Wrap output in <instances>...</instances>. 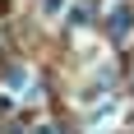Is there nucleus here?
Segmentation results:
<instances>
[{
	"label": "nucleus",
	"instance_id": "2",
	"mask_svg": "<svg viewBox=\"0 0 134 134\" xmlns=\"http://www.w3.org/2000/svg\"><path fill=\"white\" fill-rule=\"evenodd\" d=\"M28 83V69H9V74H5V88H23Z\"/></svg>",
	"mask_w": 134,
	"mask_h": 134
},
{
	"label": "nucleus",
	"instance_id": "4",
	"mask_svg": "<svg viewBox=\"0 0 134 134\" xmlns=\"http://www.w3.org/2000/svg\"><path fill=\"white\" fill-rule=\"evenodd\" d=\"M37 134H60V130H55V125H37Z\"/></svg>",
	"mask_w": 134,
	"mask_h": 134
},
{
	"label": "nucleus",
	"instance_id": "1",
	"mask_svg": "<svg viewBox=\"0 0 134 134\" xmlns=\"http://www.w3.org/2000/svg\"><path fill=\"white\" fill-rule=\"evenodd\" d=\"M111 32H116V37H125V32H130V5L111 9Z\"/></svg>",
	"mask_w": 134,
	"mask_h": 134
},
{
	"label": "nucleus",
	"instance_id": "3",
	"mask_svg": "<svg viewBox=\"0 0 134 134\" xmlns=\"http://www.w3.org/2000/svg\"><path fill=\"white\" fill-rule=\"evenodd\" d=\"M60 5H65V0H46V14H60Z\"/></svg>",
	"mask_w": 134,
	"mask_h": 134
}]
</instances>
